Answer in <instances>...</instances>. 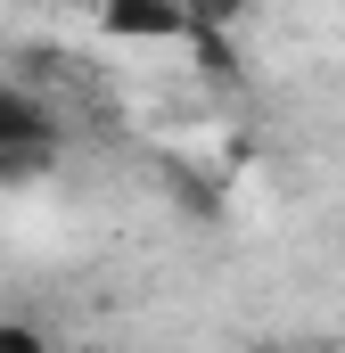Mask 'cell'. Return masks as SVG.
<instances>
[{
    "mask_svg": "<svg viewBox=\"0 0 345 353\" xmlns=\"http://www.w3.org/2000/svg\"><path fill=\"white\" fill-rule=\"evenodd\" d=\"M25 148H58V107L33 99L25 83H0V157H25Z\"/></svg>",
    "mask_w": 345,
    "mask_h": 353,
    "instance_id": "6da1fadb",
    "label": "cell"
},
{
    "mask_svg": "<svg viewBox=\"0 0 345 353\" xmlns=\"http://www.w3.org/2000/svg\"><path fill=\"white\" fill-rule=\"evenodd\" d=\"M99 33H107V41H165V50H181V41H189V8H148V0H115V8L99 17Z\"/></svg>",
    "mask_w": 345,
    "mask_h": 353,
    "instance_id": "7a4b0ae2",
    "label": "cell"
},
{
    "mask_svg": "<svg viewBox=\"0 0 345 353\" xmlns=\"http://www.w3.org/2000/svg\"><path fill=\"white\" fill-rule=\"evenodd\" d=\"M165 181L181 189V205H189V214H222V189H214L206 173H189V165H165Z\"/></svg>",
    "mask_w": 345,
    "mask_h": 353,
    "instance_id": "3957f363",
    "label": "cell"
},
{
    "mask_svg": "<svg viewBox=\"0 0 345 353\" xmlns=\"http://www.w3.org/2000/svg\"><path fill=\"white\" fill-rule=\"evenodd\" d=\"M0 353H50V337L33 321H0Z\"/></svg>",
    "mask_w": 345,
    "mask_h": 353,
    "instance_id": "277c9868",
    "label": "cell"
},
{
    "mask_svg": "<svg viewBox=\"0 0 345 353\" xmlns=\"http://www.w3.org/2000/svg\"><path fill=\"white\" fill-rule=\"evenodd\" d=\"M255 353H296V345H255Z\"/></svg>",
    "mask_w": 345,
    "mask_h": 353,
    "instance_id": "5b68a950",
    "label": "cell"
}]
</instances>
